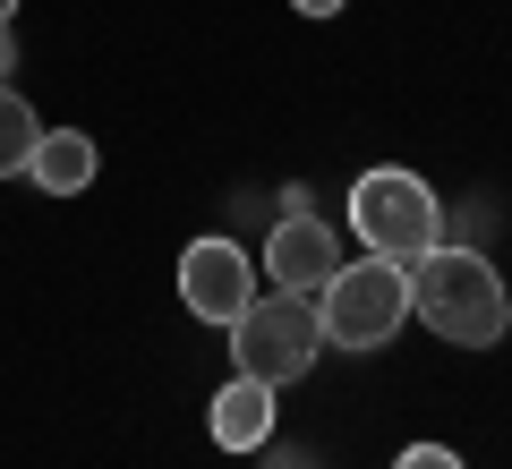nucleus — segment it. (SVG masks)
<instances>
[{"mask_svg":"<svg viewBox=\"0 0 512 469\" xmlns=\"http://www.w3.org/2000/svg\"><path fill=\"white\" fill-rule=\"evenodd\" d=\"M410 316H427L436 342L487 350V342H504L512 299H504V273L478 248H427V256H410Z\"/></svg>","mask_w":512,"mask_h":469,"instance_id":"f257e3e1","label":"nucleus"},{"mask_svg":"<svg viewBox=\"0 0 512 469\" xmlns=\"http://www.w3.org/2000/svg\"><path fill=\"white\" fill-rule=\"evenodd\" d=\"M350 222H359V248H367V256H393V265L444 248V205H436V188H427L419 171H402V163L359 171V188H350Z\"/></svg>","mask_w":512,"mask_h":469,"instance_id":"f03ea898","label":"nucleus"},{"mask_svg":"<svg viewBox=\"0 0 512 469\" xmlns=\"http://www.w3.org/2000/svg\"><path fill=\"white\" fill-rule=\"evenodd\" d=\"M316 350H325V316H316V299H299V290H256V299L239 307V325H231L239 376L274 384V393L308 376Z\"/></svg>","mask_w":512,"mask_h":469,"instance_id":"7ed1b4c3","label":"nucleus"},{"mask_svg":"<svg viewBox=\"0 0 512 469\" xmlns=\"http://www.w3.org/2000/svg\"><path fill=\"white\" fill-rule=\"evenodd\" d=\"M316 316H325L333 350H384L393 333L410 325V265H393V256L342 265L325 290H316Z\"/></svg>","mask_w":512,"mask_h":469,"instance_id":"20e7f679","label":"nucleus"},{"mask_svg":"<svg viewBox=\"0 0 512 469\" xmlns=\"http://www.w3.org/2000/svg\"><path fill=\"white\" fill-rule=\"evenodd\" d=\"M299 205H308V197L291 188V214L274 222V239H265V265H256V273H265L274 290H299V299H316V290L342 273V239H333L316 214H299Z\"/></svg>","mask_w":512,"mask_h":469,"instance_id":"39448f33","label":"nucleus"},{"mask_svg":"<svg viewBox=\"0 0 512 469\" xmlns=\"http://www.w3.org/2000/svg\"><path fill=\"white\" fill-rule=\"evenodd\" d=\"M256 282H265V273H256L231 239H197V248L180 256V299L205 325H239V307L256 299Z\"/></svg>","mask_w":512,"mask_h":469,"instance_id":"423d86ee","label":"nucleus"},{"mask_svg":"<svg viewBox=\"0 0 512 469\" xmlns=\"http://www.w3.org/2000/svg\"><path fill=\"white\" fill-rule=\"evenodd\" d=\"M94 171H103V154H94L86 128H43L35 154H26V180L43 197H77V188H94Z\"/></svg>","mask_w":512,"mask_h":469,"instance_id":"0eeeda50","label":"nucleus"},{"mask_svg":"<svg viewBox=\"0 0 512 469\" xmlns=\"http://www.w3.org/2000/svg\"><path fill=\"white\" fill-rule=\"evenodd\" d=\"M205 427H214L222 452H256L265 435H274V384H256V376H231L214 393V410H205Z\"/></svg>","mask_w":512,"mask_h":469,"instance_id":"6e6552de","label":"nucleus"},{"mask_svg":"<svg viewBox=\"0 0 512 469\" xmlns=\"http://www.w3.org/2000/svg\"><path fill=\"white\" fill-rule=\"evenodd\" d=\"M35 137H43V120L26 111V94H18V86H0V180H18V171H26Z\"/></svg>","mask_w":512,"mask_h":469,"instance_id":"1a4fd4ad","label":"nucleus"},{"mask_svg":"<svg viewBox=\"0 0 512 469\" xmlns=\"http://www.w3.org/2000/svg\"><path fill=\"white\" fill-rule=\"evenodd\" d=\"M393 469H470V461H461L453 444H410V452H402Z\"/></svg>","mask_w":512,"mask_h":469,"instance_id":"9d476101","label":"nucleus"},{"mask_svg":"<svg viewBox=\"0 0 512 469\" xmlns=\"http://www.w3.org/2000/svg\"><path fill=\"white\" fill-rule=\"evenodd\" d=\"M9 69H18V26H0V86H9Z\"/></svg>","mask_w":512,"mask_h":469,"instance_id":"9b49d317","label":"nucleus"},{"mask_svg":"<svg viewBox=\"0 0 512 469\" xmlns=\"http://www.w3.org/2000/svg\"><path fill=\"white\" fill-rule=\"evenodd\" d=\"M299 18H333V9H342V0H291Z\"/></svg>","mask_w":512,"mask_h":469,"instance_id":"f8f14e48","label":"nucleus"},{"mask_svg":"<svg viewBox=\"0 0 512 469\" xmlns=\"http://www.w3.org/2000/svg\"><path fill=\"white\" fill-rule=\"evenodd\" d=\"M9 18H18V0H0V26H9Z\"/></svg>","mask_w":512,"mask_h":469,"instance_id":"ddd939ff","label":"nucleus"}]
</instances>
